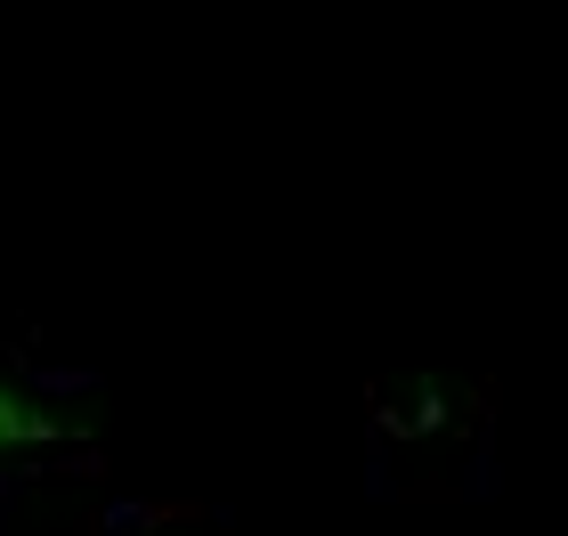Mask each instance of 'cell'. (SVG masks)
I'll list each match as a JSON object with an SVG mask.
<instances>
[{
	"label": "cell",
	"mask_w": 568,
	"mask_h": 536,
	"mask_svg": "<svg viewBox=\"0 0 568 536\" xmlns=\"http://www.w3.org/2000/svg\"><path fill=\"white\" fill-rule=\"evenodd\" d=\"M114 536H179L163 513H131V520H114Z\"/></svg>",
	"instance_id": "2"
},
{
	"label": "cell",
	"mask_w": 568,
	"mask_h": 536,
	"mask_svg": "<svg viewBox=\"0 0 568 536\" xmlns=\"http://www.w3.org/2000/svg\"><path fill=\"white\" fill-rule=\"evenodd\" d=\"M73 447H82V423H73V406L58 398V382L17 342H0V479H24V472L58 464Z\"/></svg>",
	"instance_id": "1"
}]
</instances>
